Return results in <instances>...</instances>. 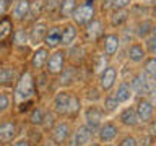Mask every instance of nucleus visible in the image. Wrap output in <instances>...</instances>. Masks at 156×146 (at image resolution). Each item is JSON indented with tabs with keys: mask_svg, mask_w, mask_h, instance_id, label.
Here are the masks:
<instances>
[{
	"mask_svg": "<svg viewBox=\"0 0 156 146\" xmlns=\"http://www.w3.org/2000/svg\"><path fill=\"white\" fill-rule=\"evenodd\" d=\"M54 110L60 115H75L80 110V99L70 91H58L54 96Z\"/></svg>",
	"mask_w": 156,
	"mask_h": 146,
	"instance_id": "f257e3e1",
	"label": "nucleus"
},
{
	"mask_svg": "<svg viewBox=\"0 0 156 146\" xmlns=\"http://www.w3.org/2000/svg\"><path fill=\"white\" fill-rule=\"evenodd\" d=\"M34 89H36V85H34V76L31 71H23L20 78L16 80V88H15V102L20 104V102H26L34 96Z\"/></svg>",
	"mask_w": 156,
	"mask_h": 146,
	"instance_id": "f03ea898",
	"label": "nucleus"
},
{
	"mask_svg": "<svg viewBox=\"0 0 156 146\" xmlns=\"http://www.w3.org/2000/svg\"><path fill=\"white\" fill-rule=\"evenodd\" d=\"M96 18V8L93 0H85L81 3H76V8L72 15L73 24L75 26H86Z\"/></svg>",
	"mask_w": 156,
	"mask_h": 146,
	"instance_id": "7ed1b4c3",
	"label": "nucleus"
},
{
	"mask_svg": "<svg viewBox=\"0 0 156 146\" xmlns=\"http://www.w3.org/2000/svg\"><path fill=\"white\" fill-rule=\"evenodd\" d=\"M104 109L101 106H96V104H91L88 106L85 112H83V117H85V125L88 128H91L93 131H98V128L102 125L104 122Z\"/></svg>",
	"mask_w": 156,
	"mask_h": 146,
	"instance_id": "20e7f679",
	"label": "nucleus"
},
{
	"mask_svg": "<svg viewBox=\"0 0 156 146\" xmlns=\"http://www.w3.org/2000/svg\"><path fill=\"white\" fill-rule=\"evenodd\" d=\"M63 65H65V50L55 49L52 50V54H49L46 62V70L49 75H60L63 71Z\"/></svg>",
	"mask_w": 156,
	"mask_h": 146,
	"instance_id": "39448f33",
	"label": "nucleus"
},
{
	"mask_svg": "<svg viewBox=\"0 0 156 146\" xmlns=\"http://www.w3.org/2000/svg\"><path fill=\"white\" fill-rule=\"evenodd\" d=\"M96 135H98V143L109 144V143L117 140L119 128H117V125L114 123V122H102V125L98 128Z\"/></svg>",
	"mask_w": 156,
	"mask_h": 146,
	"instance_id": "423d86ee",
	"label": "nucleus"
},
{
	"mask_svg": "<svg viewBox=\"0 0 156 146\" xmlns=\"http://www.w3.org/2000/svg\"><path fill=\"white\" fill-rule=\"evenodd\" d=\"M47 23L46 21H36L31 26V29H28V34H29V44L34 47H39L41 44L44 42V37H46V33H47Z\"/></svg>",
	"mask_w": 156,
	"mask_h": 146,
	"instance_id": "0eeeda50",
	"label": "nucleus"
},
{
	"mask_svg": "<svg viewBox=\"0 0 156 146\" xmlns=\"http://www.w3.org/2000/svg\"><path fill=\"white\" fill-rule=\"evenodd\" d=\"M70 135H72V130H70L68 122H58V123L54 125V128H51V140L57 146L65 143L70 138Z\"/></svg>",
	"mask_w": 156,
	"mask_h": 146,
	"instance_id": "6e6552de",
	"label": "nucleus"
},
{
	"mask_svg": "<svg viewBox=\"0 0 156 146\" xmlns=\"http://www.w3.org/2000/svg\"><path fill=\"white\" fill-rule=\"evenodd\" d=\"M117 75H119L117 68L112 67V65H107L104 70L101 71V76H99L101 89L102 91H111L112 88L115 86V83H117Z\"/></svg>",
	"mask_w": 156,
	"mask_h": 146,
	"instance_id": "1a4fd4ad",
	"label": "nucleus"
},
{
	"mask_svg": "<svg viewBox=\"0 0 156 146\" xmlns=\"http://www.w3.org/2000/svg\"><path fill=\"white\" fill-rule=\"evenodd\" d=\"M93 133H94V131H93L91 128H88L85 123L80 125V127H78V128L70 135V136H72L70 146H86L88 143H91Z\"/></svg>",
	"mask_w": 156,
	"mask_h": 146,
	"instance_id": "9d476101",
	"label": "nucleus"
},
{
	"mask_svg": "<svg viewBox=\"0 0 156 146\" xmlns=\"http://www.w3.org/2000/svg\"><path fill=\"white\" fill-rule=\"evenodd\" d=\"M60 42H62V26H57V24L49 26L46 37H44V47L55 50V49L60 47Z\"/></svg>",
	"mask_w": 156,
	"mask_h": 146,
	"instance_id": "9b49d317",
	"label": "nucleus"
},
{
	"mask_svg": "<svg viewBox=\"0 0 156 146\" xmlns=\"http://www.w3.org/2000/svg\"><path fill=\"white\" fill-rule=\"evenodd\" d=\"M18 135V127L15 122L12 120H5L0 123V143L2 144H8L16 138Z\"/></svg>",
	"mask_w": 156,
	"mask_h": 146,
	"instance_id": "f8f14e48",
	"label": "nucleus"
},
{
	"mask_svg": "<svg viewBox=\"0 0 156 146\" xmlns=\"http://www.w3.org/2000/svg\"><path fill=\"white\" fill-rule=\"evenodd\" d=\"M29 13H31V0H16L10 8V15H12L10 18L20 19V21L26 18Z\"/></svg>",
	"mask_w": 156,
	"mask_h": 146,
	"instance_id": "ddd939ff",
	"label": "nucleus"
},
{
	"mask_svg": "<svg viewBox=\"0 0 156 146\" xmlns=\"http://www.w3.org/2000/svg\"><path fill=\"white\" fill-rule=\"evenodd\" d=\"M136 110V115H138V120L140 123H148V122L153 119V114H154V106L151 104L148 99H140L138 106L135 107Z\"/></svg>",
	"mask_w": 156,
	"mask_h": 146,
	"instance_id": "4468645a",
	"label": "nucleus"
},
{
	"mask_svg": "<svg viewBox=\"0 0 156 146\" xmlns=\"http://www.w3.org/2000/svg\"><path fill=\"white\" fill-rule=\"evenodd\" d=\"M102 42H104V54L107 57H114L119 52L120 47V37L114 33H109L106 36H102Z\"/></svg>",
	"mask_w": 156,
	"mask_h": 146,
	"instance_id": "2eb2a0df",
	"label": "nucleus"
},
{
	"mask_svg": "<svg viewBox=\"0 0 156 146\" xmlns=\"http://www.w3.org/2000/svg\"><path fill=\"white\" fill-rule=\"evenodd\" d=\"M78 37V29L73 23H65L62 26V42L60 46L63 47H72L73 44H75Z\"/></svg>",
	"mask_w": 156,
	"mask_h": 146,
	"instance_id": "dca6fc26",
	"label": "nucleus"
},
{
	"mask_svg": "<svg viewBox=\"0 0 156 146\" xmlns=\"http://www.w3.org/2000/svg\"><path fill=\"white\" fill-rule=\"evenodd\" d=\"M127 57L133 63H141L146 58V50H145L143 44H140V42L130 44L129 49H127Z\"/></svg>",
	"mask_w": 156,
	"mask_h": 146,
	"instance_id": "f3484780",
	"label": "nucleus"
},
{
	"mask_svg": "<svg viewBox=\"0 0 156 146\" xmlns=\"http://www.w3.org/2000/svg\"><path fill=\"white\" fill-rule=\"evenodd\" d=\"M49 58V49H46L44 46H39L34 49L33 57H31V65L36 70H41V68L46 67V62Z\"/></svg>",
	"mask_w": 156,
	"mask_h": 146,
	"instance_id": "a211bd4d",
	"label": "nucleus"
},
{
	"mask_svg": "<svg viewBox=\"0 0 156 146\" xmlns=\"http://www.w3.org/2000/svg\"><path fill=\"white\" fill-rule=\"evenodd\" d=\"M119 120H120V123H122V125H125V127H132V128L140 123L135 107H125V109L120 112Z\"/></svg>",
	"mask_w": 156,
	"mask_h": 146,
	"instance_id": "6ab92c4d",
	"label": "nucleus"
},
{
	"mask_svg": "<svg viewBox=\"0 0 156 146\" xmlns=\"http://www.w3.org/2000/svg\"><path fill=\"white\" fill-rule=\"evenodd\" d=\"M102 36H104V29H102V23L98 18H94L91 23L86 24V37L90 39V41L94 42Z\"/></svg>",
	"mask_w": 156,
	"mask_h": 146,
	"instance_id": "aec40b11",
	"label": "nucleus"
},
{
	"mask_svg": "<svg viewBox=\"0 0 156 146\" xmlns=\"http://www.w3.org/2000/svg\"><path fill=\"white\" fill-rule=\"evenodd\" d=\"M115 97L117 101H119V104H125V102H129L132 99V96H133V91H132V88L129 83H125V81H122L117 85V89L115 92L112 94Z\"/></svg>",
	"mask_w": 156,
	"mask_h": 146,
	"instance_id": "412c9836",
	"label": "nucleus"
},
{
	"mask_svg": "<svg viewBox=\"0 0 156 146\" xmlns=\"http://www.w3.org/2000/svg\"><path fill=\"white\" fill-rule=\"evenodd\" d=\"M16 83V71L13 67L3 65L0 67V86H10Z\"/></svg>",
	"mask_w": 156,
	"mask_h": 146,
	"instance_id": "4be33fe9",
	"label": "nucleus"
},
{
	"mask_svg": "<svg viewBox=\"0 0 156 146\" xmlns=\"http://www.w3.org/2000/svg\"><path fill=\"white\" fill-rule=\"evenodd\" d=\"M13 34V21L10 16L0 18V42L8 39Z\"/></svg>",
	"mask_w": 156,
	"mask_h": 146,
	"instance_id": "5701e85b",
	"label": "nucleus"
},
{
	"mask_svg": "<svg viewBox=\"0 0 156 146\" xmlns=\"http://www.w3.org/2000/svg\"><path fill=\"white\" fill-rule=\"evenodd\" d=\"M75 8H76V0H62L58 3V13H60L62 18H72Z\"/></svg>",
	"mask_w": 156,
	"mask_h": 146,
	"instance_id": "b1692460",
	"label": "nucleus"
},
{
	"mask_svg": "<svg viewBox=\"0 0 156 146\" xmlns=\"http://www.w3.org/2000/svg\"><path fill=\"white\" fill-rule=\"evenodd\" d=\"M143 73L151 80H156V57H148L143 60Z\"/></svg>",
	"mask_w": 156,
	"mask_h": 146,
	"instance_id": "393cba45",
	"label": "nucleus"
},
{
	"mask_svg": "<svg viewBox=\"0 0 156 146\" xmlns=\"http://www.w3.org/2000/svg\"><path fill=\"white\" fill-rule=\"evenodd\" d=\"M13 41L16 46H26L29 44V34H28V29L24 28H18L13 31Z\"/></svg>",
	"mask_w": 156,
	"mask_h": 146,
	"instance_id": "a878e982",
	"label": "nucleus"
},
{
	"mask_svg": "<svg viewBox=\"0 0 156 146\" xmlns=\"http://www.w3.org/2000/svg\"><path fill=\"white\" fill-rule=\"evenodd\" d=\"M127 19H129V12H127V10H114L111 15L112 26H122Z\"/></svg>",
	"mask_w": 156,
	"mask_h": 146,
	"instance_id": "bb28decb",
	"label": "nucleus"
},
{
	"mask_svg": "<svg viewBox=\"0 0 156 146\" xmlns=\"http://www.w3.org/2000/svg\"><path fill=\"white\" fill-rule=\"evenodd\" d=\"M151 28H153V23H151L150 19L140 21L138 26H136V36L140 39H146L148 36H151Z\"/></svg>",
	"mask_w": 156,
	"mask_h": 146,
	"instance_id": "cd10ccee",
	"label": "nucleus"
},
{
	"mask_svg": "<svg viewBox=\"0 0 156 146\" xmlns=\"http://www.w3.org/2000/svg\"><path fill=\"white\" fill-rule=\"evenodd\" d=\"M44 115H46V112H44L42 107H34L31 110V114H29V122H31V125H34V127L42 125Z\"/></svg>",
	"mask_w": 156,
	"mask_h": 146,
	"instance_id": "c85d7f7f",
	"label": "nucleus"
},
{
	"mask_svg": "<svg viewBox=\"0 0 156 146\" xmlns=\"http://www.w3.org/2000/svg\"><path fill=\"white\" fill-rule=\"evenodd\" d=\"M119 107H120L119 101H117L112 94H109V96L104 97V104H102V109H104V112H115Z\"/></svg>",
	"mask_w": 156,
	"mask_h": 146,
	"instance_id": "c756f323",
	"label": "nucleus"
},
{
	"mask_svg": "<svg viewBox=\"0 0 156 146\" xmlns=\"http://www.w3.org/2000/svg\"><path fill=\"white\" fill-rule=\"evenodd\" d=\"M143 47L148 54H151V57H156V37L148 36L145 39V46Z\"/></svg>",
	"mask_w": 156,
	"mask_h": 146,
	"instance_id": "7c9ffc66",
	"label": "nucleus"
},
{
	"mask_svg": "<svg viewBox=\"0 0 156 146\" xmlns=\"http://www.w3.org/2000/svg\"><path fill=\"white\" fill-rule=\"evenodd\" d=\"M10 104H12V99L7 92H0V114L7 112L10 109Z\"/></svg>",
	"mask_w": 156,
	"mask_h": 146,
	"instance_id": "2f4dec72",
	"label": "nucleus"
},
{
	"mask_svg": "<svg viewBox=\"0 0 156 146\" xmlns=\"http://www.w3.org/2000/svg\"><path fill=\"white\" fill-rule=\"evenodd\" d=\"M117 146H140V144H138V141H136L135 136L127 135V136H124V138L119 141V144H117Z\"/></svg>",
	"mask_w": 156,
	"mask_h": 146,
	"instance_id": "473e14b6",
	"label": "nucleus"
},
{
	"mask_svg": "<svg viewBox=\"0 0 156 146\" xmlns=\"http://www.w3.org/2000/svg\"><path fill=\"white\" fill-rule=\"evenodd\" d=\"M132 5V0H112V8L114 10H127Z\"/></svg>",
	"mask_w": 156,
	"mask_h": 146,
	"instance_id": "72a5a7b5",
	"label": "nucleus"
},
{
	"mask_svg": "<svg viewBox=\"0 0 156 146\" xmlns=\"http://www.w3.org/2000/svg\"><path fill=\"white\" fill-rule=\"evenodd\" d=\"M12 5L8 3V0H0V18L7 16V13L10 12Z\"/></svg>",
	"mask_w": 156,
	"mask_h": 146,
	"instance_id": "f704fd0d",
	"label": "nucleus"
},
{
	"mask_svg": "<svg viewBox=\"0 0 156 146\" xmlns=\"http://www.w3.org/2000/svg\"><path fill=\"white\" fill-rule=\"evenodd\" d=\"M148 96H150V99H148V101H150L153 106H156V80H153V83H151Z\"/></svg>",
	"mask_w": 156,
	"mask_h": 146,
	"instance_id": "c9c22d12",
	"label": "nucleus"
},
{
	"mask_svg": "<svg viewBox=\"0 0 156 146\" xmlns=\"http://www.w3.org/2000/svg\"><path fill=\"white\" fill-rule=\"evenodd\" d=\"M13 146H31V141L26 138H18V140H15Z\"/></svg>",
	"mask_w": 156,
	"mask_h": 146,
	"instance_id": "e433bc0d",
	"label": "nucleus"
},
{
	"mask_svg": "<svg viewBox=\"0 0 156 146\" xmlns=\"http://www.w3.org/2000/svg\"><path fill=\"white\" fill-rule=\"evenodd\" d=\"M153 3H156V0H141V5H146V7H150Z\"/></svg>",
	"mask_w": 156,
	"mask_h": 146,
	"instance_id": "4c0bfd02",
	"label": "nucleus"
},
{
	"mask_svg": "<svg viewBox=\"0 0 156 146\" xmlns=\"http://www.w3.org/2000/svg\"><path fill=\"white\" fill-rule=\"evenodd\" d=\"M42 146H57V144L54 143V141H52L51 138H49V140H46V141H44V143H42Z\"/></svg>",
	"mask_w": 156,
	"mask_h": 146,
	"instance_id": "58836bf2",
	"label": "nucleus"
},
{
	"mask_svg": "<svg viewBox=\"0 0 156 146\" xmlns=\"http://www.w3.org/2000/svg\"><path fill=\"white\" fill-rule=\"evenodd\" d=\"M151 36H153V37H156V23L153 24V28H151Z\"/></svg>",
	"mask_w": 156,
	"mask_h": 146,
	"instance_id": "ea45409f",
	"label": "nucleus"
},
{
	"mask_svg": "<svg viewBox=\"0 0 156 146\" xmlns=\"http://www.w3.org/2000/svg\"><path fill=\"white\" fill-rule=\"evenodd\" d=\"M86 146H101V143H98V141H91V143H88Z\"/></svg>",
	"mask_w": 156,
	"mask_h": 146,
	"instance_id": "a19ab883",
	"label": "nucleus"
}]
</instances>
